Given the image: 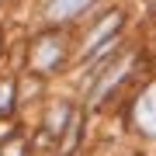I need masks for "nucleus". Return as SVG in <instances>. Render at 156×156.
I'll list each match as a JSON object with an SVG mask.
<instances>
[{"mask_svg": "<svg viewBox=\"0 0 156 156\" xmlns=\"http://www.w3.org/2000/svg\"><path fill=\"white\" fill-rule=\"evenodd\" d=\"M135 122H139V128H142L146 135L156 139V83L135 101Z\"/></svg>", "mask_w": 156, "mask_h": 156, "instance_id": "obj_1", "label": "nucleus"}, {"mask_svg": "<svg viewBox=\"0 0 156 156\" xmlns=\"http://www.w3.org/2000/svg\"><path fill=\"white\" fill-rule=\"evenodd\" d=\"M90 4L94 0H49V17L52 21H69V17H76Z\"/></svg>", "mask_w": 156, "mask_h": 156, "instance_id": "obj_2", "label": "nucleus"}, {"mask_svg": "<svg viewBox=\"0 0 156 156\" xmlns=\"http://www.w3.org/2000/svg\"><path fill=\"white\" fill-rule=\"evenodd\" d=\"M59 59V42H52V38H45L38 45V52H35V66H42V69H49L52 62Z\"/></svg>", "mask_w": 156, "mask_h": 156, "instance_id": "obj_3", "label": "nucleus"}, {"mask_svg": "<svg viewBox=\"0 0 156 156\" xmlns=\"http://www.w3.org/2000/svg\"><path fill=\"white\" fill-rule=\"evenodd\" d=\"M11 87H0V111H7V104H11Z\"/></svg>", "mask_w": 156, "mask_h": 156, "instance_id": "obj_4", "label": "nucleus"}]
</instances>
